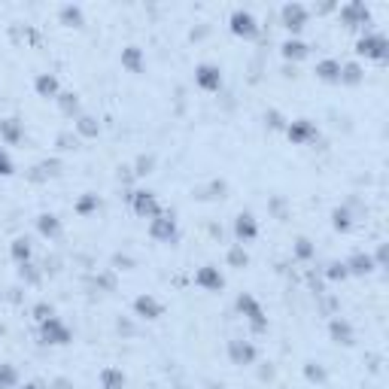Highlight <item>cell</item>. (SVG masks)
Instances as JSON below:
<instances>
[{
  "label": "cell",
  "mask_w": 389,
  "mask_h": 389,
  "mask_svg": "<svg viewBox=\"0 0 389 389\" xmlns=\"http://www.w3.org/2000/svg\"><path fill=\"white\" fill-rule=\"evenodd\" d=\"M356 55H362V58H368V61H377V64H384V61L389 58V40L380 31H365L362 37L356 40Z\"/></svg>",
  "instance_id": "obj_1"
},
{
  "label": "cell",
  "mask_w": 389,
  "mask_h": 389,
  "mask_svg": "<svg viewBox=\"0 0 389 389\" xmlns=\"http://www.w3.org/2000/svg\"><path fill=\"white\" fill-rule=\"evenodd\" d=\"M40 338H43V344H49V346H67L73 341V331H70V325L64 320L49 316L46 322H40Z\"/></svg>",
  "instance_id": "obj_2"
},
{
  "label": "cell",
  "mask_w": 389,
  "mask_h": 389,
  "mask_svg": "<svg viewBox=\"0 0 389 389\" xmlns=\"http://www.w3.org/2000/svg\"><path fill=\"white\" fill-rule=\"evenodd\" d=\"M280 19H283V27H286L292 37H298L304 27H307V22H310V10L304 3H286L280 10Z\"/></svg>",
  "instance_id": "obj_3"
},
{
  "label": "cell",
  "mask_w": 389,
  "mask_h": 389,
  "mask_svg": "<svg viewBox=\"0 0 389 389\" xmlns=\"http://www.w3.org/2000/svg\"><path fill=\"white\" fill-rule=\"evenodd\" d=\"M237 310H240V316H246V322H250L256 331H265V329H268L265 310H261V304L252 298L250 292H240V295H237Z\"/></svg>",
  "instance_id": "obj_4"
},
{
  "label": "cell",
  "mask_w": 389,
  "mask_h": 389,
  "mask_svg": "<svg viewBox=\"0 0 389 389\" xmlns=\"http://www.w3.org/2000/svg\"><path fill=\"white\" fill-rule=\"evenodd\" d=\"M286 137L292 140L295 146H310L320 140V128H316L310 119H295V122L286 125Z\"/></svg>",
  "instance_id": "obj_5"
},
{
  "label": "cell",
  "mask_w": 389,
  "mask_h": 389,
  "mask_svg": "<svg viewBox=\"0 0 389 389\" xmlns=\"http://www.w3.org/2000/svg\"><path fill=\"white\" fill-rule=\"evenodd\" d=\"M150 237L158 240V244H176V237H180L176 219L171 213H161V216L150 219Z\"/></svg>",
  "instance_id": "obj_6"
},
{
  "label": "cell",
  "mask_w": 389,
  "mask_h": 389,
  "mask_svg": "<svg viewBox=\"0 0 389 389\" xmlns=\"http://www.w3.org/2000/svg\"><path fill=\"white\" fill-rule=\"evenodd\" d=\"M228 25H231V34H235V37H244V40L259 37V22L250 10H235L228 19Z\"/></svg>",
  "instance_id": "obj_7"
},
{
  "label": "cell",
  "mask_w": 389,
  "mask_h": 389,
  "mask_svg": "<svg viewBox=\"0 0 389 389\" xmlns=\"http://www.w3.org/2000/svg\"><path fill=\"white\" fill-rule=\"evenodd\" d=\"M338 16H341V22L346 27H365L371 22V10L362 3V0H350V3H344L341 10H338Z\"/></svg>",
  "instance_id": "obj_8"
},
{
  "label": "cell",
  "mask_w": 389,
  "mask_h": 389,
  "mask_svg": "<svg viewBox=\"0 0 389 389\" xmlns=\"http://www.w3.org/2000/svg\"><path fill=\"white\" fill-rule=\"evenodd\" d=\"M131 210L137 213L140 219H155V216H161V204H158V198H155L152 192H131Z\"/></svg>",
  "instance_id": "obj_9"
},
{
  "label": "cell",
  "mask_w": 389,
  "mask_h": 389,
  "mask_svg": "<svg viewBox=\"0 0 389 389\" xmlns=\"http://www.w3.org/2000/svg\"><path fill=\"white\" fill-rule=\"evenodd\" d=\"M228 359H231V365H240V368L256 365L259 350L252 341H240V338H235V341H228Z\"/></svg>",
  "instance_id": "obj_10"
},
{
  "label": "cell",
  "mask_w": 389,
  "mask_h": 389,
  "mask_svg": "<svg viewBox=\"0 0 389 389\" xmlns=\"http://www.w3.org/2000/svg\"><path fill=\"white\" fill-rule=\"evenodd\" d=\"M195 86L201 91H219L222 89V70H219L216 64H198L195 67Z\"/></svg>",
  "instance_id": "obj_11"
},
{
  "label": "cell",
  "mask_w": 389,
  "mask_h": 389,
  "mask_svg": "<svg viewBox=\"0 0 389 389\" xmlns=\"http://www.w3.org/2000/svg\"><path fill=\"white\" fill-rule=\"evenodd\" d=\"M329 338L335 344H341V346H353V344H356V329H353V322L344 320V316H331Z\"/></svg>",
  "instance_id": "obj_12"
},
{
  "label": "cell",
  "mask_w": 389,
  "mask_h": 389,
  "mask_svg": "<svg viewBox=\"0 0 389 389\" xmlns=\"http://www.w3.org/2000/svg\"><path fill=\"white\" fill-rule=\"evenodd\" d=\"M134 314H137L140 320H161V316H165V304L150 292L137 295V298H134Z\"/></svg>",
  "instance_id": "obj_13"
},
{
  "label": "cell",
  "mask_w": 389,
  "mask_h": 389,
  "mask_svg": "<svg viewBox=\"0 0 389 389\" xmlns=\"http://www.w3.org/2000/svg\"><path fill=\"white\" fill-rule=\"evenodd\" d=\"M195 286H201L204 292H219L225 286V277L216 265H204L195 271Z\"/></svg>",
  "instance_id": "obj_14"
},
{
  "label": "cell",
  "mask_w": 389,
  "mask_h": 389,
  "mask_svg": "<svg viewBox=\"0 0 389 389\" xmlns=\"http://www.w3.org/2000/svg\"><path fill=\"white\" fill-rule=\"evenodd\" d=\"M344 265H346V274H350V277H371V274L377 271L371 252H353L350 259H344Z\"/></svg>",
  "instance_id": "obj_15"
},
{
  "label": "cell",
  "mask_w": 389,
  "mask_h": 389,
  "mask_svg": "<svg viewBox=\"0 0 389 389\" xmlns=\"http://www.w3.org/2000/svg\"><path fill=\"white\" fill-rule=\"evenodd\" d=\"M235 237H237L240 246L250 244V240H256V237H259V222H256V216H252V213H240V216L235 219Z\"/></svg>",
  "instance_id": "obj_16"
},
{
  "label": "cell",
  "mask_w": 389,
  "mask_h": 389,
  "mask_svg": "<svg viewBox=\"0 0 389 389\" xmlns=\"http://www.w3.org/2000/svg\"><path fill=\"white\" fill-rule=\"evenodd\" d=\"M316 80L320 82H329V86H338L341 82V61L338 58H322V61H316Z\"/></svg>",
  "instance_id": "obj_17"
},
{
  "label": "cell",
  "mask_w": 389,
  "mask_h": 389,
  "mask_svg": "<svg viewBox=\"0 0 389 389\" xmlns=\"http://www.w3.org/2000/svg\"><path fill=\"white\" fill-rule=\"evenodd\" d=\"M34 91H37L40 97H46V101H49V97L55 101V97L61 95V82H58V76H55V73H40L37 80H34Z\"/></svg>",
  "instance_id": "obj_18"
},
{
  "label": "cell",
  "mask_w": 389,
  "mask_h": 389,
  "mask_svg": "<svg viewBox=\"0 0 389 389\" xmlns=\"http://www.w3.org/2000/svg\"><path fill=\"white\" fill-rule=\"evenodd\" d=\"M97 380H101V389H125V386H128V377H125V371H122V368H116V365L101 368Z\"/></svg>",
  "instance_id": "obj_19"
},
{
  "label": "cell",
  "mask_w": 389,
  "mask_h": 389,
  "mask_svg": "<svg viewBox=\"0 0 389 389\" xmlns=\"http://www.w3.org/2000/svg\"><path fill=\"white\" fill-rule=\"evenodd\" d=\"M25 131H22V122L19 119H0V140H3L6 146H16L22 143Z\"/></svg>",
  "instance_id": "obj_20"
},
{
  "label": "cell",
  "mask_w": 389,
  "mask_h": 389,
  "mask_svg": "<svg viewBox=\"0 0 389 389\" xmlns=\"http://www.w3.org/2000/svg\"><path fill=\"white\" fill-rule=\"evenodd\" d=\"M37 231H40V235H43L46 240H58L64 228H61V219L55 216V213H40V216H37Z\"/></svg>",
  "instance_id": "obj_21"
},
{
  "label": "cell",
  "mask_w": 389,
  "mask_h": 389,
  "mask_svg": "<svg viewBox=\"0 0 389 389\" xmlns=\"http://www.w3.org/2000/svg\"><path fill=\"white\" fill-rule=\"evenodd\" d=\"M280 52H283V58L295 64V61H304V58H307V55H310V46L304 43V40H298V37H289L286 43L280 46Z\"/></svg>",
  "instance_id": "obj_22"
},
{
  "label": "cell",
  "mask_w": 389,
  "mask_h": 389,
  "mask_svg": "<svg viewBox=\"0 0 389 389\" xmlns=\"http://www.w3.org/2000/svg\"><path fill=\"white\" fill-rule=\"evenodd\" d=\"M10 256L16 265H27V261L34 259V244H31V237H16L10 244Z\"/></svg>",
  "instance_id": "obj_23"
},
{
  "label": "cell",
  "mask_w": 389,
  "mask_h": 389,
  "mask_svg": "<svg viewBox=\"0 0 389 389\" xmlns=\"http://www.w3.org/2000/svg\"><path fill=\"white\" fill-rule=\"evenodd\" d=\"M143 49L140 46H128V49H122V67L125 70H131V73H143Z\"/></svg>",
  "instance_id": "obj_24"
},
{
  "label": "cell",
  "mask_w": 389,
  "mask_h": 389,
  "mask_svg": "<svg viewBox=\"0 0 389 389\" xmlns=\"http://www.w3.org/2000/svg\"><path fill=\"white\" fill-rule=\"evenodd\" d=\"M331 228L338 231V235H350L353 231V213L346 207H335L331 210Z\"/></svg>",
  "instance_id": "obj_25"
},
{
  "label": "cell",
  "mask_w": 389,
  "mask_h": 389,
  "mask_svg": "<svg viewBox=\"0 0 389 389\" xmlns=\"http://www.w3.org/2000/svg\"><path fill=\"white\" fill-rule=\"evenodd\" d=\"M73 128H76V134H80V137H86V140H95L97 134H101V125H97L95 116H76Z\"/></svg>",
  "instance_id": "obj_26"
},
{
  "label": "cell",
  "mask_w": 389,
  "mask_h": 389,
  "mask_svg": "<svg viewBox=\"0 0 389 389\" xmlns=\"http://www.w3.org/2000/svg\"><path fill=\"white\" fill-rule=\"evenodd\" d=\"M362 80H365L362 64H356V61H350V64H341V82H338V86H359Z\"/></svg>",
  "instance_id": "obj_27"
},
{
  "label": "cell",
  "mask_w": 389,
  "mask_h": 389,
  "mask_svg": "<svg viewBox=\"0 0 389 389\" xmlns=\"http://www.w3.org/2000/svg\"><path fill=\"white\" fill-rule=\"evenodd\" d=\"M58 19H61V25H67V27H82V25H86V19H82V10H80V6H73V3L61 6V10H58Z\"/></svg>",
  "instance_id": "obj_28"
},
{
  "label": "cell",
  "mask_w": 389,
  "mask_h": 389,
  "mask_svg": "<svg viewBox=\"0 0 389 389\" xmlns=\"http://www.w3.org/2000/svg\"><path fill=\"white\" fill-rule=\"evenodd\" d=\"M292 256L298 259V261H310V259L316 256V244H314L310 237H298V240L292 244Z\"/></svg>",
  "instance_id": "obj_29"
},
{
  "label": "cell",
  "mask_w": 389,
  "mask_h": 389,
  "mask_svg": "<svg viewBox=\"0 0 389 389\" xmlns=\"http://www.w3.org/2000/svg\"><path fill=\"white\" fill-rule=\"evenodd\" d=\"M97 210H101V198L95 192H86L80 201H76V213L80 216H91V213H97Z\"/></svg>",
  "instance_id": "obj_30"
},
{
  "label": "cell",
  "mask_w": 389,
  "mask_h": 389,
  "mask_svg": "<svg viewBox=\"0 0 389 389\" xmlns=\"http://www.w3.org/2000/svg\"><path fill=\"white\" fill-rule=\"evenodd\" d=\"M55 101H58V110L64 113V116H80V97H76V95H70V91H61Z\"/></svg>",
  "instance_id": "obj_31"
},
{
  "label": "cell",
  "mask_w": 389,
  "mask_h": 389,
  "mask_svg": "<svg viewBox=\"0 0 389 389\" xmlns=\"http://www.w3.org/2000/svg\"><path fill=\"white\" fill-rule=\"evenodd\" d=\"M19 386V371L16 365L0 362V389H16Z\"/></svg>",
  "instance_id": "obj_32"
},
{
  "label": "cell",
  "mask_w": 389,
  "mask_h": 389,
  "mask_svg": "<svg viewBox=\"0 0 389 389\" xmlns=\"http://www.w3.org/2000/svg\"><path fill=\"white\" fill-rule=\"evenodd\" d=\"M304 377L310 380V384H316V386H322L325 380H329V371L320 365V362H307L304 365Z\"/></svg>",
  "instance_id": "obj_33"
},
{
  "label": "cell",
  "mask_w": 389,
  "mask_h": 389,
  "mask_svg": "<svg viewBox=\"0 0 389 389\" xmlns=\"http://www.w3.org/2000/svg\"><path fill=\"white\" fill-rule=\"evenodd\" d=\"M325 280H331V283L350 280V274H346V265H344V261H331V265L325 268Z\"/></svg>",
  "instance_id": "obj_34"
},
{
  "label": "cell",
  "mask_w": 389,
  "mask_h": 389,
  "mask_svg": "<svg viewBox=\"0 0 389 389\" xmlns=\"http://www.w3.org/2000/svg\"><path fill=\"white\" fill-rule=\"evenodd\" d=\"M228 265L231 268H246V265H250V256H246V250L240 244H235L228 250Z\"/></svg>",
  "instance_id": "obj_35"
},
{
  "label": "cell",
  "mask_w": 389,
  "mask_h": 389,
  "mask_svg": "<svg viewBox=\"0 0 389 389\" xmlns=\"http://www.w3.org/2000/svg\"><path fill=\"white\" fill-rule=\"evenodd\" d=\"M49 316H55V307H52L49 301H40L37 307H34V320H37V322H46Z\"/></svg>",
  "instance_id": "obj_36"
},
{
  "label": "cell",
  "mask_w": 389,
  "mask_h": 389,
  "mask_svg": "<svg viewBox=\"0 0 389 389\" xmlns=\"http://www.w3.org/2000/svg\"><path fill=\"white\" fill-rule=\"evenodd\" d=\"M12 174H16V165H12L10 152L0 146V176H12Z\"/></svg>",
  "instance_id": "obj_37"
},
{
  "label": "cell",
  "mask_w": 389,
  "mask_h": 389,
  "mask_svg": "<svg viewBox=\"0 0 389 389\" xmlns=\"http://www.w3.org/2000/svg\"><path fill=\"white\" fill-rule=\"evenodd\" d=\"M152 167H155V158H152V155H140V158H137V171H134V174H137V176H146V174H152Z\"/></svg>",
  "instance_id": "obj_38"
},
{
  "label": "cell",
  "mask_w": 389,
  "mask_h": 389,
  "mask_svg": "<svg viewBox=\"0 0 389 389\" xmlns=\"http://www.w3.org/2000/svg\"><path fill=\"white\" fill-rule=\"evenodd\" d=\"M19 277H22L25 283H40V274L34 271L31 261H27V265H19Z\"/></svg>",
  "instance_id": "obj_39"
},
{
  "label": "cell",
  "mask_w": 389,
  "mask_h": 389,
  "mask_svg": "<svg viewBox=\"0 0 389 389\" xmlns=\"http://www.w3.org/2000/svg\"><path fill=\"white\" fill-rule=\"evenodd\" d=\"M49 389H70V380H67V377H55Z\"/></svg>",
  "instance_id": "obj_40"
},
{
  "label": "cell",
  "mask_w": 389,
  "mask_h": 389,
  "mask_svg": "<svg viewBox=\"0 0 389 389\" xmlns=\"http://www.w3.org/2000/svg\"><path fill=\"white\" fill-rule=\"evenodd\" d=\"M268 119H271V122H268L271 128H286V125L280 122V113H268Z\"/></svg>",
  "instance_id": "obj_41"
},
{
  "label": "cell",
  "mask_w": 389,
  "mask_h": 389,
  "mask_svg": "<svg viewBox=\"0 0 389 389\" xmlns=\"http://www.w3.org/2000/svg\"><path fill=\"white\" fill-rule=\"evenodd\" d=\"M16 389H46L43 384H40V380H27L25 386H16Z\"/></svg>",
  "instance_id": "obj_42"
}]
</instances>
